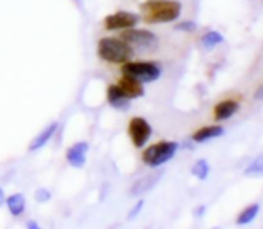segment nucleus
I'll list each match as a JSON object with an SVG mask.
<instances>
[{"instance_id":"22","label":"nucleus","mask_w":263,"mask_h":229,"mask_svg":"<svg viewBox=\"0 0 263 229\" xmlns=\"http://www.w3.org/2000/svg\"><path fill=\"white\" fill-rule=\"evenodd\" d=\"M143 205H145V202H143V200H139V202H137V205H134V208L129 211V214H128V219H129V220H133L134 217H137V216H139V213L142 211Z\"/></svg>"},{"instance_id":"25","label":"nucleus","mask_w":263,"mask_h":229,"mask_svg":"<svg viewBox=\"0 0 263 229\" xmlns=\"http://www.w3.org/2000/svg\"><path fill=\"white\" fill-rule=\"evenodd\" d=\"M5 200H6V197H5V191H3V189L0 188V206H2L3 203H5Z\"/></svg>"},{"instance_id":"16","label":"nucleus","mask_w":263,"mask_h":229,"mask_svg":"<svg viewBox=\"0 0 263 229\" xmlns=\"http://www.w3.org/2000/svg\"><path fill=\"white\" fill-rule=\"evenodd\" d=\"M259 211H260L259 203H253V205L247 206V208L237 216V220H236L237 225H248V223H251V222L257 217Z\"/></svg>"},{"instance_id":"3","label":"nucleus","mask_w":263,"mask_h":229,"mask_svg":"<svg viewBox=\"0 0 263 229\" xmlns=\"http://www.w3.org/2000/svg\"><path fill=\"white\" fill-rule=\"evenodd\" d=\"M179 151V143L174 140H162L148 146L142 152V162L149 168H159L168 163Z\"/></svg>"},{"instance_id":"4","label":"nucleus","mask_w":263,"mask_h":229,"mask_svg":"<svg viewBox=\"0 0 263 229\" xmlns=\"http://www.w3.org/2000/svg\"><path fill=\"white\" fill-rule=\"evenodd\" d=\"M120 39L125 40L134 51H139V52H151L157 49L159 46V37L153 31H148V29L128 28L122 31Z\"/></svg>"},{"instance_id":"6","label":"nucleus","mask_w":263,"mask_h":229,"mask_svg":"<svg viewBox=\"0 0 263 229\" xmlns=\"http://www.w3.org/2000/svg\"><path fill=\"white\" fill-rule=\"evenodd\" d=\"M128 136L136 148H143L153 136V128L145 117H133L128 123Z\"/></svg>"},{"instance_id":"13","label":"nucleus","mask_w":263,"mask_h":229,"mask_svg":"<svg viewBox=\"0 0 263 229\" xmlns=\"http://www.w3.org/2000/svg\"><path fill=\"white\" fill-rule=\"evenodd\" d=\"M57 129H59V123H57V122H51L49 125H46V126L32 139V142L29 143L28 149H29V151H37V149L43 148V146L54 137V134L57 132Z\"/></svg>"},{"instance_id":"19","label":"nucleus","mask_w":263,"mask_h":229,"mask_svg":"<svg viewBox=\"0 0 263 229\" xmlns=\"http://www.w3.org/2000/svg\"><path fill=\"white\" fill-rule=\"evenodd\" d=\"M245 176L248 177H262L263 176V152L259 154L245 169Z\"/></svg>"},{"instance_id":"15","label":"nucleus","mask_w":263,"mask_h":229,"mask_svg":"<svg viewBox=\"0 0 263 229\" xmlns=\"http://www.w3.org/2000/svg\"><path fill=\"white\" fill-rule=\"evenodd\" d=\"M5 205H6V208H8V211H9V214H11V216L18 217V216H22V214L25 213V208H26V199H25V196H23V194L15 193V194H12V196L6 197Z\"/></svg>"},{"instance_id":"12","label":"nucleus","mask_w":263,"mask_h":229,"mask_svg":"<svg viewBox=\"0 0 263 229\" xmlns=\"http://www.w3.org/2000/svg\"><path fill=\"white\" fill-rule=\"evenodd\" d=\"M239 108H240L239 102L233 100V99H227V100L219 102L214 106V119H216V122H223V120L231 119L239 111Z\"/></svg>"},{"instance_id":"24","label":"nucleus","mask_w":263,"mask_h":229,"mask_svg":"<svg viewBox=\"0 0 263 229\" xmlns=\"http://www.w3.org/2000/svg\"><path fill=\"white\" fill-rule=\"evenodd\" d=\"M254 97H256L257 100H263V85L256 91V96H254Z\"/></svg>"},{"instance_id":"17","label":"nucleus","mask_w":263,"mask_h":229,"mask_svg":"<svg viewBox=\"0 0 263 229\" xmlns=\"http://www.w3.org/2000/svg\"><path fill=\"white\" fill-rule=\"evenodd\" d=\"M210 171H211V168H210V163H208L206 160H203V159L197 160V162L193 165V168H191V174H193L196 179L202 180V182L208 179V176H210Z\"/></svg>"},{"instance_id":"9","label":"nucleus","mask_w":263,"mask_h":229,"mask_svg":"<svg viewBox=\"0 0 263 229\" xmlns=\"http://www.w3.org/2000/svg\"><path fill=\"white\" fill-rule=\"evenodd\" d=\"M89 151V143L88 142H77L66 151V162L72 168H83L86 163V154Z\"/></svg>"},{"instance_id":"18","label":"nucleus","mask_w":263,"mask_h":229,"mask_svg":"<svg viewBox=\"0 0 263 229\" xmlns=\"http://www.w3.org/2000/svg\"><path fill=\"white\" fill-rule=\"evenodd\" d=\"M223 42H225V37L219 31H208L202 37V43H203V46L206 49H213V48H216L217 45H220Z\"/></svg>"},{"instance_id":"26","label":"nucleus","mask_w":263,"mask_h":229,"mask_svg":"<svg viewBox=\"0 0 263 229\" xmlns=\"http://www.w3.org/2000/svg\"><path fill=\"white\" fill-rule=\"evenodd\" d=\"M29 229H37L39 228V223H35V222H28V225H26Z\"/></svg>"},{"instance_id":"7","label":"nucleus","mask_w":263,"mask_h":229,"mask_svg":"<svg viewBox=\"0 0 263 229\" xmlns=\"http://www.w3.org/2000/svg\"><path fill=\"white\" fill-rule=\"evenodd\" d=\"M140 20V15L131 11H117L103 18V26L106 31H123L134 28Z\"/></svg>"},{"instance_id":"14","label":"nucleus","mask_w":263,"mask_h":229,"mask_svg":"<svg viewBox=\"0 0 263 229\" xmlns=\"http://www.w3.org/2000/svg\"><path fill=\"white\" fill-rule=\"evenodd\" d=\"M225 132V128L220 126V125H210V126H203V128H199L194 134H193V140L196 143H205L208 140H213V139H217L220 136H223Z\"/></svg>"},{"instance_id":"2","label":"nucleus","mask_w":263,"mask_h":229,"mask_svg":"<svg viewBox=\"0 0 263 229\" xmlns=\"http://www.w3.org/2000/svg\"><path fill=\"white\" fill-rule=\"evenodd\" d=\"M134 49L120 37H103L97 43V55L108 63L123 65L133 59Z\"/></svg>"},{"instance_id":"10","label":"nucleus","mask_w":263,"mask_h":229,"mask_svg":"<svg viewBox=\"0 0 263 229\" xmlns=\"http://www.w3.org/2000/svg\"><path fill=\"white\" fill-rule=\"evenodd\" d=\"M162 176H163L162 173L156 171V173H151V174H146V176L140 177L139 180H136L133 183V186L129 189V194L133 197H139V196H143V194L149 193L160 182Z\"/></svg>"},{"instance_id":"8","label":"nucleus","mask_w":263,"mask_h":229,"mask_svg":"<svg viewBox=\"0 0 263 229\" xmlns=\"http://www.w3.org/2000/svg\"><path fill=\"white\" fill-rule=\"evenodd\" d=\"M106 100L111 108L117 111H126L131 108V99L123 92V89L119 85H109L106 88Z\"/></svg>"},{"instance_id":"1","label":"nucleus","mask_w":263,"mask_h":229,"mask_svg":"<svg viewBox=\"0 0 263 229\" xmlns=\"http://www.w3.org/2000/svg\"><path fill=\"white\" fill-rule=\"evenodd\" d=\"M140 12L146 23H170L180 17L182 3L179 0H146L140 5Z\"/></svg>"},{"instance_id":"21","label":"nucleus","mask_w":263,"mask_h":229,"mask_svg":"<svg viewBox=\"0 0 263 229\" xmlns=\"http://www.w3.org/2000/svg\"><path fill=\"white\" fill-rule=\"evenodd\" d=\"M34 199L39 202V203H46L48 200H51V193L45 188H39L35 193H34Z\"/></svg>"},{"instance_id":"23","label":"nucleus","mask_w":263,"mask_h":229,"mask_svg":"<svg viewBox=\"0 0 263 229\" xmlns=\"http://www.w3.org/2000/svg\"><path fill=\"white\" fill-rule=\"evenodd\" d=\"M205 213H206V208H205L203 205H199V206H197V209L194 211V214H196V217H197V219H200Z\"/></svg>"},{"instance_id":"5","label":"nucleus","mask_w":263,"mask_h":229,"mask_svg":"<svg viewBox=\"0 0 263 229\" xmlns=\"http://www.w3.org/2000/svg\"><path fill=\"white\" fill-rule=\"evenodd\" d=\"M122 74L134 77L142 83H151L160 79L162 69L154 62H131L128 60L122 66Z\"/></svg>"},{"instance_id":"11","label":"nucleus","mask_w":263,"mask_h":229,"mask_svg":"<svg viewBox=\"0 0 263 229\" xmlns=\"http://www.w3.org/2000/svg\"><path fill=\"white\" fill-rule=\"evenodd\" d=\"M117 85L123 89V92L131 99H140L145 96V86L140 80L134 79V77H129V75H125L122 74V77L119 79Z\"/></svg>"},{"instance_id":"20","label":"nucleus","mask_w":263,"mask_h":229,"mask_svg":"<svg viewBox=\"0 0 263 229\" xmlns=\"http://www.w3.org/2000/svg\"><path fill=\"white\" fill-rule=\"evenodd\" d=\"M176 31H180V32H194L197 29V23L193 22V20H183V22H179L176 26H174Z\"/></svg>"}]
</instances>
